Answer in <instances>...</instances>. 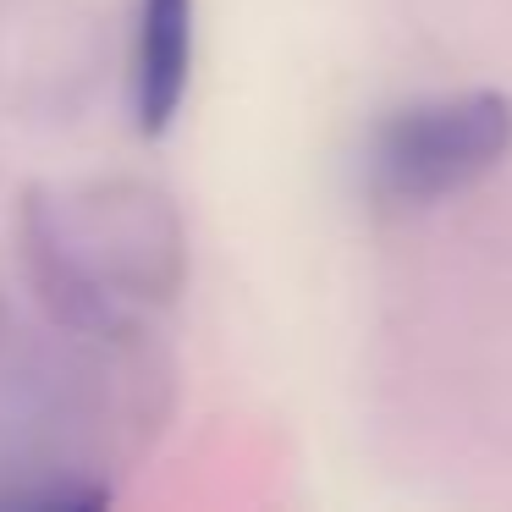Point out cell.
<instances>
[{"mask_svg":"<svg viewBox=\"0 0 512 512\" xmlns=\"http://www.w3.org/2000/svg\"><path fill=\"white\" fill-rule=\"evenodd\" d=\"M193 78V0H144L133 50V111L138 133L160 138L177 122Z\"/></svg>","mask_w":512,"mask_h":512,"instance_id":"cell-2","label":"cell"},{"mask_svg":"<svg viewBox=\"0 0 512 512\" xmlns=\"http://www.w3.org/2000/svg\"><path fill=\"white\" fill-rule=\"evenodd\" d=\"M512 155V100L496 89L441 94L391 111L369 138V188L380 204L424 210L452 193L474 188L479 177Z\"/></svg>","mask_w":512,"mask_h":512,"instance_id":"cell-1","label":"cell"}]
</instances>
